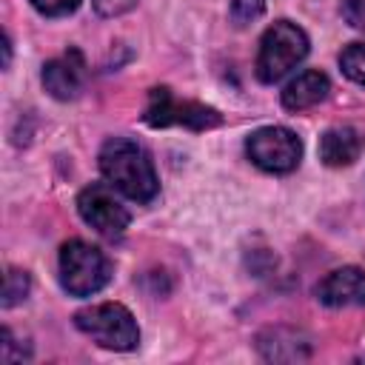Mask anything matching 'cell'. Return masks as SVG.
<instances>
[{
	"mask_svg": "<svg viewBox=\"0 0 365 365\" xmlns=\"http://www.w3.org/2000/svg\"><path fill=\"white\" fill-rule=\"evenodd\" d=\"M29 288H31L29 274L20 271V268H9L6 282H3V308H11V305L23 302L29 297Z\"/></svg>",
	"mask_w": 365,
	"mask_h": 365,
	"instance_id": "cell-13",
	"label": "cell"
},
{
	"mask_svg": "<svg viewBox=\"0 0 365 365\" xmlns=\"http://www.w3.org/2000/svg\"><path fill=\"white\" fill-rule=\"evenodd\" d=\"M365 137L354 125H334L319 137V160L331 168H342L359 160Z\"/></svg>",
	"mask_w": 365,
	"mask_h": 365,
	"instance_id": "cell-10",
	"label": "cell"
},
{
	"mask_svg": "<svg viewBox=\"0 0 365 365\" xmlns=\"http://www.w3.org/2000/svg\"><path fill=\"white\" fill-rule=\"evenodd\" d=\"M91 3H94L97 14H103V17H117L137 6V0H91Z\"/></svg>",
	"mask_w": 365,
	"mask_h": 365,
	"instance_id": "cell-17",
	"label": "cell"
},
{
	"mask_svg": "<svg viewBox=\"0 0 365 365\" xmlns=\"http://www.w3.org/2000/svg\"><path fill=\"white\" fill-rule=\"evenodd\" d=\"M308 54V34L291 23V20H277L274 26L265 29L257 51V77L259 83H277L282 80L291 68H297Z\"/></svg>",
	"mask_w": 365,
	"mask_h": 365,
	"instance_id": "cell-2",
	"label": "cell"
},
{
	"mask_svg": "<svg viewBox=\"0 0 365 365\" xmlns=\"http://www.w3.org/2000/svg\"><path fill=\"white\" fill-rule=\"evenodd\" d=\"M43 86L57 100H74L86 86V60L77 48L48 60L43 66Z\"/></svg>",
	"mask_w": 365,
	"mask_h": 365,
	"instance_id": "cell-9",
	"label": "cell"
},
{
	"mask_svg": "<svg viewBox=\"0 0 365 365\" xmlns=\"http://www.w3.org/2000/svg\"><path fill=\"white\" fill-rule=\"evenodd\" d=\"M77 211L86 225H91L94 231H100L106 237H120L131 222L128 208L114 197L111 185H103V182H91L80 191Z\"/></svg>",
	"mask_w": 365,
	"mask_h": 365,
	"instance_id": "cell-7",
	"label": "cell"
},
{
	"mask_svg": "<svg viewBox=\"0 0 365 365\" xmlns=\"http://www.w3.org/2000/svg\"><path fill=\"white\" fill-rule=\"evenodd\" d=\"M74 325L108 351H134L140 342V328L131 311L120 302H97L74 314Z\"/></svg>",
	"mask_w": 365,
	"mask_h": 365,
	"instance_id": "cell-4",
	"label": "cell"
},
{
	"mask_svg": "<svg viewBox=\"0 0 365 365\" xmlns=\"http://www.w3.org/2000/svg\"><path fill=\"white\" fill-rule=\"evenodd\" d=\"M111 279V262L108 257L86 242V240H68L60 248V285L71 297H91L103 291Z\"/></svg>",
	"mask_w": 365,
	"mask_h": 365,
	"instance_id": "cell-3",
	"label": "cell"
},
{
	"mask_svg": "<svg viewBox=\"0 0 365 365\" xmlns=\"http://www.w3.org/2000/svg\"><path fill=\"white\" fill-rule=\"evenodd\" d=\"M331 91V80L317 71V68H308L302 74H297L294 80H288V86L282 88V106L288 111H305L317 103H322Z\"/></svg>",
	"mask_w": 365,
	"mask_h": 365,
	"instance_id": "cell-11",
	"label": "cell"
},
{
	"mask_svg": "<svg viewBox=\"0 0 365 365\" xmlns=\"http://www.w3.org/2000/svg\"><path fill=\"white\" fill-rule=\"evenodd\" d=\"M339 68L348 80L365 86V43H351L339 54Z\"/></svg>",
	"mask_w": 365,
	"mask_h": 365,
	"instance_id": "cell-12",
	"label": "cell"
},
{
	"mask_svg": "<svg viewBox=\"0 0 365 365\" xmlns=\"http://www.w3.org/2000/svg\"><path fill=\"white\" fill-rule=\"evenodd\" d=\"M314 294L325 308L365 305V268H356V265L334 268L317 282Z\"/></svg>",
	"mask_w": 365,
	"mask_h": 365,
	"instance_id": "cell-8",
	"label": "cell"
},
{
	"mask_svg": "<svg viewBox=\"0 0 365 365\" xmlns=\"http://www.w3.org/2000/svg\"><path fill=\"white\" fill-rule=\"evenodd\" d=\"M143 120L154 128L185 125L191 131H205V128H214L222 123L217 108H211L205 103H194V100H180L165 86H157L148 91V106L143 111Z\"/></svg>",
	"mask_w": 365,
	"mask_h": 365,
	"instance_id": "cell-5",
	"label": "cell"
},
{
	"mask_svg": "<svg viewBox=\"0 0 365 365\" xmlns=\"http://www.w3.org/2000/svg\"><path fill=\"white\" fill-rule=\"evenodd\" d=\"M265 11V0H231V23L234 26H248Z\"/></svg>",
	"mask_w": 365,
	"mask_h": 365,
	"instance_id": "cell-14",
	"label": "cell"
},
{
	"mask_svg": "<svg viewBox=\"0 0 365 365\" xmlns=\"http://www.w3.org/2000/svg\"><path fill=\"white\" fill-rule=\"evenodd\" d=\"M339 9H342V20L351 29L365 31V0H342Z\"/></svg>",
	"mask_w": 365,
	"mask_h": 365,
	"instance_id": "cell-16",
	"label": "cell"
},
{
	"mask_svg": "<svg viewBox=\"0 0 365 365\" xmlns=\"http://www.w3.org/2000/svg\"><path fill=\"white\" fill-rule=\"evenodd\" d=\"M245 154L257 168H262L268 174H288L302 160V143L285 125H265V128H257L254 134H248Z\"/></svg>",
	"mask_w": 365,
	"mask_h": 365,
	"instance_id": "cell-6",
	"label": "cell"
},
{
	"mask_svg": "<svg viewBox=\"0 0 365 365\" xmlns=\"http://www.w3.org/2000/svg\"><path fill=\"white\" fill-rule=\"evenodd\" d=\"M100 171L111 188L134 202H151L160 191V180L148 151L128 137H111L100 148Z\"/></svg>",
	"mask_w": 365,
	"mask_h": 365,
	"instance_id": "cell-1",
	"label": "cell"
},
{
	"mask_svg": "<svg viewBox=\"0 0 365 365\" xmlns=\"http://www.w3.org/2000/svg\"><path fill=\"white\" fill-rule=\"evenodd\" d=\"M40 14H46V17H63V14H71V11H77V6L83 3V0H29Z\"/></svg>",
	"mask_w": 365,
	"mask_h": 365,
	"instance_id": "cell-15",
	"label": "cell"
}]
</instances>
